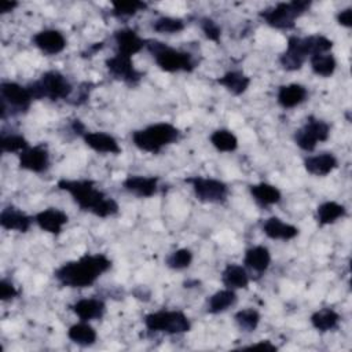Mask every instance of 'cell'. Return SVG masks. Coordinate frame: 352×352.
<instances>
[{
	"label": "cell",
	"instance_id": "obj_1",
	"mask_svg": "<svg viewBox=\"0 0 352 352\" xmlns=\"http://www.w3.org/2000/svg\"><path fill=\"white\" fill-rule=\"evenodd\" d=\"M111 268V260L103 254H84L78 260L63 263L54 271L55 279L66 287L92 286L106 271Z\"/></svg>",
	"mask_w": 352,
	"mask_h": 352
},
{
	"label": "cell",
	"instance_id": "obj_2",
	"mask_svg": "<svg viewBox=\"0 0 352 352\" xmlns=\"http://www.w3.org/2000/svg\"><path fill=\"white\" fill-rule=\"evenodd\" d=\"M56 186L59 190L69 192L82 212H89L98 217H110L118 213V204L96 188L92 180L60 179Z\"/></svg>",
	"mask_w": 352,
	"mask_h": 352
},
{
	"label": "cell",
	"instance_id": "obj_3",
	"mask_svg": "<svg viewBox=\"0 0 352 352\" xmlns=\"http://www.w3.org/2000/svg\"><path fill=\"white\" fill-rule=\"evenodd\" d=\"M331 48L333 41L323 34H311L307 37L290 36L286 50L279 56V63L285 70L296 72L302 67L309 56L330 52Z\"/></svg>",
	"mask_w": 352,
	"mask_h": 352
},
{
	"label": "cell",
	"instance_id": "obj_4",
	"mask_svg": "<svg viewBox=\"0 0 352 352\" xmlns=\"http://www.w3.org/2000/svg\"><path fill=\"white\" fill-rule=\"evenodd\" d=\"M132 143L142 151L158 154L165 146L179 140L180 131L169 122L151 124L143 129H136L131 133Z\"/></svg>",
	"mask_w": 352,
	"mask_h": 352
},
{
	"label": "cell",
	"instance_id": "obj_5",
	"mask_svg": "<svg viewBox=\"0 0 352 352\" xmlns=\"http://www.w3.org/2000/svg\"><path fill=\"white\" fill-rule=\"evenodd\" d=\"M144 48L151 54L157 66L164 72L191 73L195 69V62H194L191 54L172 48L162 41H158L154 38H147V40H144Z\"/></svg>",
	"mask_w": 352,
	"mask_h": 352
},
{
	"label": "cell",
	"instance_id": "obj_6",
	"mask_svg": "<svg viewBox=\"0 0 352 352\" xmlns=\"http://www.w3.org/2000/svg\"><path fill=\"white\" fill-rule=\"evenodd\" d=\"M28 89L33 98V100L50 99L51 102L66 100L73 92V87L70 81L58 70H48L41 74L38 80L30 81Z\"/></svg>",
	"mask_w": 352,
	"mask_h": 352
},
{
	"label": "cell",
	"instance_id": "obj_7",
	"mask_svg": "<svg viewBox=\"0 0 352 352\" xmlns=\"http://www.w3.org/2000/svg\"><path fill=\"white\" fill-rule=\"evenodd\" d=\"M311 7L308 0L282 1L260 11V18L271 28L289 30L296 26V19L305 14Z\"/></svg>",
	"mask_w": 352,
	"mask_h": 352
},
{
	"label": "cell",
	"instance_id": "obj_8",
	"mask_svg": "<svg viewBox=\"0 0 352 352\" xmlns=\"http://www.w3.org/2000/svg\"><path fill=\"white\" fill-rule=\"evenodd\" d=\"M144 326L148 331H160L166 334H183L190 331L191 323L182 311H157L144 316Z\"/></svg>",
	"mask_w": 352,
	"mask_h": 352
},
{
	"label": "cell",
	"instance_id": "obj_9",
	"mask_svg": "<svg viewBox=\"0 0 352 352\" xmlns=\"http://www.w3.org/2000/svg\"><path fill=\"white\" fill-rule=\"evenodd\" d=\"M184 182L191 186L197 199L201 202L221 204L227 199L228 186L219 179L192 176V177H187Z\"/></svg>",
	"mask_w": 352,
	"mask_h": 352
},
{
	"label": "cell",
	"instance_id": "obj_10",
	"mask_svg": "<svg viewBox=\"0 0 352 352\" xmlns=\"http://www.w3.org/2000/svg\"><path fill=\"white\" fill-rule=\"evenodd\" d=\"M1 98V118L7 113V109H12V113H25L29 110L33 100L28 87L14 81H3L0 84Z\"/></svg>",
	"mask_w": 352,
	"mask_h": 352
},
{
	"label": "cell",
	"instance_id": "obj_11",
	"mask_svg": "<svg viewBox=\"0 0 352 352\" xmlns=\"http://www.w3.org/2000/svg\"><path fill=\"white\" fill-rule=\"evenodd\" d=\"M330 136V125L319 118L308 117L307 122L294 132L296 144L304 151H314L319 142H326Z\"/></svg>",
	"mask_w": 352,
	"mask_h": 352
},
{
	"label": "cell",
	"instance_id": "obj_12",
	"mask_svg": "<svg viewBox=\"0 0 352 352\" xmlns=\"http://www.w3.org/2000/svg\"><path fill=\"white\" fill-rule=\"evenodd\" d=\"M104 65L114 78L121 80L129 85L139 84V81L143 77V73L133 66L132 56L120 52H116V55L107 58L104 60Z\"/></svg>",
	"mask_w": 352,
	"mask_h": 352
},
{
	"label": "cell",
	"instance_id": "obj_13",
	"mask_svg": "<svg viewBox=\"0 0 352 352\" xmlns=\"http://www.w3.org/2000/svg\"><path fill=\"white\" fill-rule=\"evenodd\" d=\"M19 168L34 173H43L50 166V153L45 144L29 146L18 154Z\"/></svg>",
	"mask_w": 352,
	"mask_h": 352
},
{
	"label": "cell",
	"instance_id": "obj_14",
	"mask_svg": "<svg viewBox=\"0 0 352 352\" xmlns=\"http://www.w3.org/2000/svg\"><path fill=\"white\" fill-rule=\"evenodd\" d=\"M32 41L45 55H56L66 48V38L56 29L40 30L33 36Z\"/></svg>",
	"mask_w": 352,
	"mask_h": 352
},
{
	"label": "cell",
	"instance_id": "obj_15",
	"mask_svg": "<svg viewBox=\"0 0 352 352\" xmlns=\"http://www.w3.org/2000/svg\"><path fill=\"white\" fill-rule=\"evenodd\" d=\"M34 221L43 231L58 235L62 232L63 227L67 224L69 216L62 209L48 208L38 212L34 216Z\"/></svg>",
	"mask_w": 352,
	"mask_h": 352
},
{
	"label": "cell",
	"instance_id": "obj_16",
	"mask_svg": "<svg viewBox=\"0 0 352 352\" xmlns=\"http://www.w3.org/2000/svg\"><path fill=\"white\" fill-rule=\"evenodd\" d=\"M122 187L139 197V198H150L158 190V177L157 176H142V175H129L124 182Z\"/></svg>",
	"mask_w": 352,
	"mask_h": 352
},
{
	"label": "cell",
	"instance_id": "obj_17",
	"mask_svg": "<svg viewBox=\"0 0 352 352\" xmlns=\"http://www.w3.org/2000/svg\"><path fill=\"white\" fill-rule=\"evenodd\" d=\"M33 223V217L22 212L21 209L8 205L0 213V226L8 231H18V232H28Z\"/></svg>",
	"mask_w": 352,
	"mask_h": 352
},
{
	"label": "cell",
	"instance_id": "obj_18",
	"mask_svg": "<svg viewBox=\"0 0 352 352\" xmlns=\"http://www.w3.org/2000/svg\"><path fill=\"white\" fill-rule=\"evenodd\" d=\"M113 37L117 45V52L120 54L133 56L144 48V40L136 33V30L131 28H122L116 30Z\"/></svg>",
	"mask_w": 352,
	"mask_h": 352
},
{
	"label": "cell",
	"instance_id": "obj_19",
	"mask_svg": "<svg viewBox=\"0 0 352 352\" xmlns=\"http://www.w3.org/2000/svg\"><path fill=\"white\" fill-rule=\"evenodd\" d=\"M70 309L80 318V320L89 322L94 319H100L106 312V304L100 298L89 297L81 298L70 305Z\"/></svg>",
	"mask_w": 352,
	"mask_h": 352
},
{
	"label": "cell",
	"instance_id": "obj_20",
	"mask_svg": "<svg viewBox=\"0 0 352 352\" xmlns=\"http://www.w3.org/2000/svg\"><path fill=\"white\" fill-rule=\"evenodd\" d=\"M85 144L96 153L102 154H120L121 147L116 138L106 132H85L82 135Z\"/></svg>",
	"mask_w": 352,
	"mask_h": 352
},
{
	"label": "cell",
	"instance_id": "obj_21",
	"mask_svg": "<svg viewBox=\"0 0 352 352\" xmlns=\"http://www.w3.org/2000/svg\"><path fill=\"white\" fill-rule=\"evenodd\" d=\"M338 166V160L331 153H320L304 160V168L314 176H326Z\"/></svg>",
	"mask_w": 352,
	"mask_h": 352
},
{
	"label": "cell",
	"instance_id": "obj_22",
	"mask_svg": "<svg viewBox=\"0 0 352 352\" xmlns=\"http://www.w3.org/2000/svg\"><path fill=\"white\" fill-rule=\"evenodd\" d=\"M298 228L296 226L287 224L282 221L279 217L272 216L268 217L263 223V232L271 239H280V241H290L298 235Z\"/></svg>",
	"mask_w": 352,
	"mask_h": 352
},
{
	"label": "cell",
	"instance_id": "obj_23",
	"mask_svg": "<svg viewBox=\"0 0 352 352\" xmlns=\"http://www.w3.org/2000/svg\"><path fill=\"white\" fill-rule=\"evenodd\" d=\"M307 96H308L307 88L301 84L293 82V84L279 87L276 100L279 106H282L283 109H293L300 103H302L307 99Z\"/></svg>",
	"mask_w": 352,
	"mask_h": 352
},
{
	"label": "cell",
	"instance_id": "obj_24",
	"mask_svg": "<svg viewBox=\"0 0 352 352\" xmlns=\"http://www.w3.org/2000/svg\"><path fill=\"white\" fill-rule=\"evenodd\" d=\"M243 264L258 274L265 272L271 264V253H270L268 248L263 246V245L249 248L245 252Z\"/></svg>",
	"mask_w": 352,
	"mask_h": 352
},
{
	"label": "cell",
	"instance_id": "obj_25",
	"mask_svg": "<svg viewBox=\"0 0 352 352\" xmlns=\"http://www.w3.org/2000/svg\"><path fill=\"white\" fill-rule=\"evenodd\" d=\"M216 82L220 84L221 87H224L232 95L239 96L243 92H246L252 80H250L249 76H246L241 70H230V72L224 73L221 77H219L216 80Z\"/></svg>",
	"mask_w": 352,
	"mask_h": 352
},
{
	"label": "cell",
	"instance_id": "obj_26",
	"mask_svg": "<svg viewBox=\"0 0 352 352\" xmlns=\"http://www.w3.org/2000/svg\"><path fill=\"white\" fill-rule=\"evenodd\" d=\"M249 191H250V195L253 197V199L263 208L272 206V205L278 204L282 198L279 188H276L275 186L268 184V183L252 184V186H249Z\"/></svg>",
	"mask_w": 352,
	"mask_h": 352
},
{
	"label": "cell",
	"instance_id": "obj_27",
	"mask_svg": "<svg viewBox=\"0 0 352 352\" xmlns=\"http://www.w3.org/2000/svg\"><path fill=\"white\" fill-rule=\"evenodd\" d=\"M221 282L227 289H246L249 285V275L245 267L239 264H227L221 272Z\"/></svg>",
	"mask_w": 352,
	"mask_h": 352
},
{
	"label": "cell",
	"instance_id": "obj_28",
	"mask_svg": "<svg viewBox=\"0 0 352 352\" xmlns=\"http://www.w3.org/2000/svg\"><path fill=\"white\" fill-rule=\"evenodd\" d=\"M67 337L70 341H73L77 345L91 346L96 342L98 334H96V330L88 322L80 320L78 323H74L69 327Z\"/></svg>",
	"mask_w": 352,
	"mask_h": 352
},
{
	"label": "cell",
	"instance_id": "obj_29",
	"mask_svg": "<svg viewBox=\"0 0 352 352\" xmlns=\"http://www.w3.org/2000/svg\"><path fill=\"white\" fill-rule=\"evenodd\" d=\"M236 302V293L232 289H223L213 293L206 302V312L216 315L227 311Z\"/></svg>",
	"mask_w": 352,
	"mask_h": 352
},
{
	"label": "cell",
	"instance_id": "obj_30",
	"mask_svg": "<svg viewBox=\"0 0 352 352\" xmlns=\"http://www.w3.org/2000/svg\"><path fill=\"white\" fill-rule=\"evenodd\" d=\"M340 314L331 308H322L311 315V324L318 331H331L337 329L340 323Z\"/></svg>",
	"mask_w": 352,
	"mask_h": 352
},
{
	"label": "cell",
	"instance_id": "obj_31",
	"mask_svg": "<svg viewBox=\"0 0 352 352\" xmlns=\"http://www.w3.org/2000/svg\"><path fill=\"white\" fill-rule=\"evenodd\" d=\"M345 214H346L345 206L338 202H334V201H326V202L320 204L316 209V217H318V223L320 226L333 224L334 221L344 217Z\"/></svg>",
	"mask_w": 352,
	"mask_h": 352
},
{
	"label": "cell",
	"instance_id": "obj_32",
	"mask_svg": "<svg viewBox=\"0 0 352 352\" xmlns=\"http://www.w3.org/2000/svg\"><path fill=\"white\" fill-rule=\"evenodd\" d=\"M309 65L312 72L316 76L320 77H330L336 72L337 60L333 54L324 52V54H315L309 56Z\"/></svg>",
	"mask_w": 352,
	"mask_h": 352
},
{
	"label": "cell",
	"instance_id": "obj_33",
	"mask_svg": "<svg viewBox=\"0 0 352 352\" xmlns=\"http://www.w3.org/2000/svg\"><path fill=\"white\" fill-rule=\"evenodd\" d=\"M212 146L221 153H232L238 148V139L236 136L228 129H216L210 135Z\"/></svg>",
	"mask_w": 352,
	"mask_h": 352
},
{
	"label": "cell",
	"instance_id": "obj_34",
	"mask_svg": "<svg viewBox=\"0 0 352 352\" xmlns=\"http://www.w3.org/2000/svg\"><path fill=\"white\" fill-rule=\"evenodd\" d=\"M111 15L117 18H128L133 16L139 11H143L147 8L146 1H139V0H125V1H113L111 3Z\"/></svg>",
	"mask_w": 352,
	"mask_h": 352
},
{
	"label": "cell",
	"instance_id": "obj_35",
	"mask_svg": "<svg viewBox=\"0 0 352 352\" xmlns=\"http://www.w3.org/2000/svg\"><path fill=\"white\" fill-rule=\"evenodd\" d=\"M234 319L241 330H243L246 333H252L257 329L261 316H260L258 311H256L253 308H245V309L238 311L234 315Z\"/></svg>",
	"mask_w": 352,
	"mask_h": 352
},
{
	"label": "cell",
	"instance_id": "obj_36",
	"mask_svg": "<svg viewBox=\"0 0 352 352\" xmlns=\"http://www.w3.org/2000/svg\"><path fill=\"white\" fill-rule=\"evenodd\" d=\"M0 146L3 153H22L29 147V142L21 133H1Z\"/></svg>",
	"mask_w": 352,
	"mask_h": 352
},
{
	"label": "cell",
	"instance_id": "obj_37",
	"mask_svg": "<svg viewBox=\"0 0 352 352\" xmlns=\"http://www.w3.org/2000/svg\"><path fill=\"white\" fill-rule=\"evenodd\" d=\"M186 23L182 18H173V16H160L155 19L151 25L153 30L161 34H173L179 33L184 29Z\"/></svg>",
	"mask_w": 352,
	"mask_h": 352
},
{
	"label": "cell",
	"instance_id": "obj_38",
	"mask_svg": "<svg viewBox=\"0 0 352 352\" xmlns=\"http://www.w3.org/2000/svg\"><path fill=\"white\" fill-rule=\"evenodd\" d=\"M192 252L187 248H182L177 250H173L172 253L168 254V257L165 258V264L166 267H169L170 270H184L187 267H190V264L192 263Z\"/></svg>",
	"mask_w": 352,
	"mask_h": 352
},
{
	"label": "cell",
	"instance_id": "obj_39",
	"mask_svg": "<svg viewBox=\"0 0 352 352\" xmlns=\"http://www.w3.org/2000/svg\"><path fill=\"white\" fill-rule=\"evenodd\" d=\"M199 26L202 33L205 34V37L213 43H219L220 41V36H221V28L217 25V22L209 16H204L199 19Z\"/></svg>",
	"mask_w": 352,
	"mask_h": 352
},
{
	"label": "cell",
	"instance_id": "obj_40",
	"mask_svg": "<svg viewBox=\"0 0 352 352\" xmlns=\"http://www.w3.org/2000/svg\"><path fill=\"white\" fill-rule=\"evenodd\" d=\"M19 296V290L14 286L12 282L7 279L0 280V300L1 301H10Z\"/></svg>",
	"mask_w": 352,
	"mask_h": 352
},
{
	"label": "cell",
	"instance_id": "obj_41",
	"mask_svg": "<svg viewBox=\"0 0 352 352\" xmlns=\"http://www.w3.org/2000/svg\"><path fill=\"white\" fill-rule=\"evenodd\" d=\"M337 22L344 26V28H351L352 26V8L348 7L337 14Z\"/></svg>",
	"mask_w": 352,
	"mask_h": 352
},
{
	"label": "cell",
	"instance_id": "obj_42",
	"mask_svg": "<svg viewBox=\"0 0 352 352\" xmlns=\"http://www.w3.org/2000/svg\"><path fill=\"white\" fill-rule=\"evenodd\" d=\"M243 349H258V351H276V345H274L270 340H261L256 344H252L249 346H245Z\"/></svg>",
	"mask_w": 352,
	"mask_h": 352
},
{
	"label": "cell",
	"instance_id": "obj_43",
	"mask_svg": "<svg viewBox=\"0 0 352 352\" xmlns=\"http://www.w3.org/2000/svg\"><path fill=\"white\" fill-rule=\"evenodd\" d=\"M18 1H10V0H3L0 3V14H8L14 11L18 7Z\"/></svg>",
	"mask_w": 352,
	"mask_h": 352
},
{
	"label": "cell",
	"instance_id": "obj_44",
	"mask_svg": "<svg viewBox=\"0 0 352 352\" xmlns=\"http://www.w3.org/2000/svg\"><path fill=\"white\" fill-rule=\"evenodd\" d=\"M103 41H100V43H94V44H91L84 52H82V56L84 58H87V56H92V55H95L98 51H100L102 48H103Z\"/></svg>",
	"mask_w": 352,
	"mask_h": 352
}]
</instances>
